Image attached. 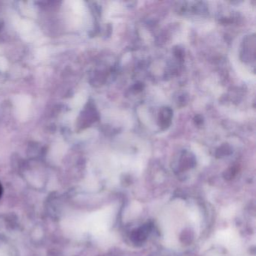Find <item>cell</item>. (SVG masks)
<instances>
[{
    "instance_id": "obj_2",
    "label": "cell",
    "mask_w": 256,
    "mask_h": 256,
    "mask_svg": "<svg viewBox=\"0 0 256 256\" xmlns=\"http://www.w3.org/2000/svg\"><path fill=\"white\" fill-rule=\"evenodd\" d=\"M172 116V112L170 109L166 108L163 109L162 110L161 114L160 115V121L162 127H164L166 128L170 125Z\"/></svg>"
},
{
    "instance_id": "obj_1",
    "label": "cell",
    "mask_w": 256,
    "mask_h": 256,
    "mask_svg": "<svg viewBox=\"0 0 256 256\" xmlns=\"http://www.w3.org/2000/svg\"><path fill=\"white\" fill-rule=\"evenodd\" d=\"M150 227L148 226H143L139 228L137 230L133 232L132 234V239L136 242H143L146 240L148 234H149Z\"/></svg>"
},
{
    "instance_id": "obj_3",
    "label": "cell",
    "mask_w": 256,
    "mask_h": 256,
    "mask_svg": "<svg viewBox=\"0 0 256 256\" xmlns=\"http://www.w3.org/2000/svg\"><path fill=\"white\" fill-rule=\"evenodd\" d=\"M2 185L0 184V197H1V196H2Z\"/></svg>"
}]
</instances>
